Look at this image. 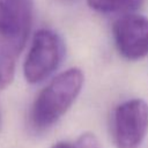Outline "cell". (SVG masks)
<instances>
[{
  "instance_id": "cell-6",
  "label": "cell",
  "mask_w": 148,
  "mask_h": 148,
  "mask_svg": "<svg viewBox=\"0 0 148 148\" xmlns=\"http://www.w3.org/2000/svg\"><path fill=\"white\" fill-rule=\"evenodd\" d=\"M147 0H87L88 6L103 14H134L146 5Z\"/></svg>"
},
{
  "instance_id": "cell-8",
  "label": "cell",
  "mask_w": 148,
  "mask_h": 148,
  "mask_svg": "<svg viewBox=\"0 0 148 148\" xmlns=\"http://www.w3.org/2000/svg\"><path fill=\"white\" fill-rule=\"evenodd\" d=\"M0 124H1V117H0Z\"/></svg>"
},
{
  "instance_id": "cell-7",
  "label": "cell",
  "mask_w": 148,
  "mask_h": 148,
  "mask_svg": "<svg viewBox=\"0 0 148 148\" xmlns=\"http://www.w3.org/2000/svg\"><path fill=\"white\" fill-rule=\"evenodd\" d=\"M51 148H81L79 145H72L69 142H57Z\"/></svg>"
},
{
  "instance_id": "cell-1",
  "label": "cell",
  "mask_w": 148,
  "mask_h": 148,
  "mask_svg": "<svg viewBox=\"0 0 148 148\" xmlns=\"http://www.w3.org/2000/svg\"><path fill=\"white\" fill-rule=\"evenodd\" d=\"M84 82L80 68L72 67L57 75L36 97L30 119L36 128H47L57 123L72 106Z\"/></svg>"
},
{
  "instance_id": "cell-4",
  "label": "cell",
  "mask_w": 148,
  "mask_h": 148,
  "mask_svg": "<svg viewBox=\"0 0 148 148\" xmlns=\"http://www.w3.org/2000/svg\"><path fill=\"white\" fill-rule=\"evenodd\" d=\"M148 131V104L141 98L119 104L112 118V136L117 148H138Z\"/></svg>"
},
{
  "instance_id": "cell-9",
  "label": "cell",
  "mask_w": 148,
  "mask_h": 148,
  "mask_svg": "<svg viewBox=\"0 0 148 148\" xmlns=\"http://www.w3.org/2000/svg\"><path fill=\"white\" fill-rule=\"evenodd\" d=\"M97 148H98V147H97Z\"/></svg>"
},
{
  "instance_id": "cell-2",
  "label": "cell",
  "mask_w": 148,
  "mask_h": 148,
  "mask_svg": "<svg viewBox=\"0 0 148 148\" xmlns=\"http://www.w3.org/2000/svg\"><path fill=\"white\" fill-rule=\"evenodd\" d=\"M64 57L61 38L50 29L38 30L27 54L23 73L29 83H38L49 77L59 66Z\"/></svg>"
},
{
  "instance_id": "cell-3",
  "label": "cell",
  "mask_w": 148,
  "mask_h": 148,
  "mask_svg": "<svg viewBox=\"0 0 148 148\" xmlns=\"http://www.w3.org/2000/svg\"><path fill=\"white\" fill-rule=\"evenodd\" d=\"M32 10L34 0H0V50L18 57L30 32Z\"/></svg>"
},
{
  "instance_id": "cell-5",
  "label": "cell",
  "mask_w": 148,
  "mask_h": 148,
  "mask_svg": "<svg viewBox=\"0 0 148 148\" xmlns=\"http://www.w3.org/2000/svg\"><path fill=\"white\" fill-rule=\"evenodd\" d=\"M112 34L118 52L127 60L148 56V17L135 13L123 15L114 21Z\"/></svg>"
}]
</instances>
